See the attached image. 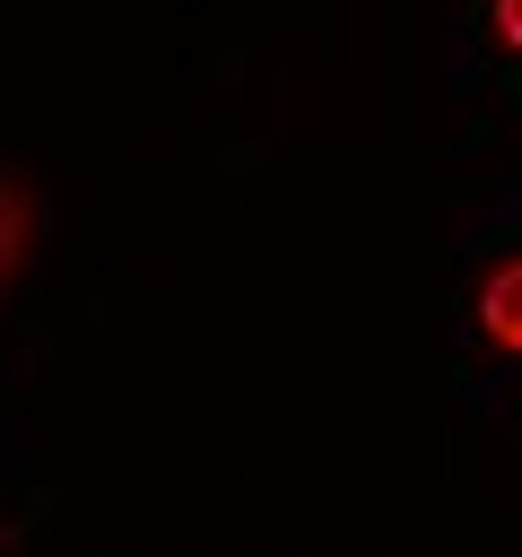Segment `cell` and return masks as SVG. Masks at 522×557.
I'll return each instance as SVG.
<instances>
[{"label":"cell","mask_w":522,"mask_h":557,"mask_svg":"<svg viewBox=\"0 0 522 557\" xmlns=\"http://www.w3.org/2000/svg\"><path fill=\"white\" fill-rule=\"evenodd\" d=\"M35 244H44V191H35V174L0 165V296L35 270Z\"/></svg>","instance_id":"1"},{"label":"cell","mask_w":522,"mask_h":557,"mask_svg":"<svg viewBox=\"0 0 522 557\" xmlns=\"http://www.w3.org/2000/svg\"><path fill=\"white\" fill-rule=\"evenodd\" d=\"M478 331H487L505 357H522V252L487 270V287H478Z\"/></svg>","instance_id":"2"},{"label":"cell","mask_w":522,"mask_h":557,"mask_svg":"<svg viewBox=\"0 0 522 557\" xmlns=\"http://www.w3.org/2000/svg\"><path fill=\"white\" fill-rule=\"evenodd\" d=\"M496 35H505V44L522 52V0H496Z\"/></svg>","instance_id":"3"}]
</instances>
